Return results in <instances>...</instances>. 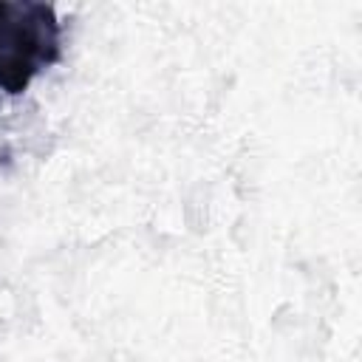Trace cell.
<instances>
[{"mask_svg": "<svg viewBox=\"0 0 362 362\" xmlns=\"http://www.w3.org/2000/svg\"><path fill=\"white\" fill-rule=\"evenodd\" d=\"M59 20L54 6L0 0V90L23 93L59 59Z\"/></svg>", "mask_w": 362, "mask_h": 362, "instance_id": "1", "label": "cell"}]
</instances>
